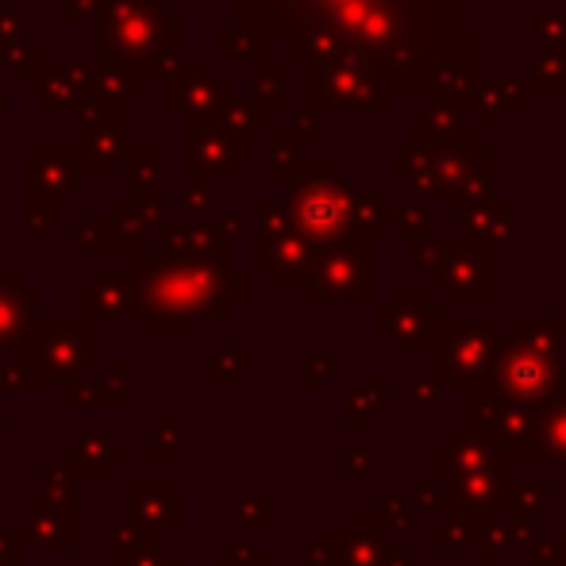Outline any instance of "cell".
<instances>
[{
  "label": "cell",
  "instance_id": "1",
  "mask_svg": "<svg viewBox=\"0 0 566 566\" xmlns=\"http://www.w3.org/2000/svg\"><path fill=\"white\" fill-rule=\"evenodd\" d=\"M262 15H274L293 39L316 46L355 43L394 66L397 85H412V74L448 70L451 0H254Z\"/></svg>",
  "mask_w": 566,
  "mask_h": 566
},
{
  "label": "cell",
  "instance_id": "2",
  "mask_svg": "<svg viewBox=\"0 0 566 566\" xmlns=\"http://www.w3.org/2000/svg\"><path fill=\"white\" fill-rule=\"evenodd\" d=\"M563 328L547 324V308L536 313V324H521L516 339L497 350L493 378L505 401L516 405H552L563 397Z\"/></svg>",
  "mask_w": 566,
  "mask_h": 566
},
{
  "label": "cell",
  "instance_id": "3",
  "mask_svg": "<svg viewBox=\"0 0 566 566\" xmlns=\"http://www.w3.org/2000/svg\"><path fill=\"white\" fill-rule=\"evenodd\" d=\"M440 339H443V350L440 347L428 350L436 374H443V378L459 389H474L490 381L493 366H497V350H501V339L493 324H454Z\"/></svg>",
  "mask_w": 566,
  "mask_h": 566
},
{
  "label": "cell",
  "instance_id": "4",
  "mask_svg": "<svg viewBox=\"0 0 566 566\" xmlns=\"http://www.w3.org/2000/svg\"><path fill=\"white\" fill-rule=\"evenodd\" d=\"M428 274L448 290V301H493V259L470 239L440 243V259Z\"/></svg>",
  "mask_w": 566,
  "mask_h": 566
},
{
  "label": "cell",
  "instance_id": "5",
  "mask_svg": "<svg viewBox=\"0 0 566 566\" xmlns=\"http://www.w3.org/2000/svg\"><path fill=\"white\" fill-rule=\"evenodd\" d=\"M293 217L305 235L313 239H339L350 217V197L343 193V186L328 178V174H313L301 186L297 201H293Z\"/></svg>",
  "mask_w": 566,
  "mask_h": 566
},
{
  "label": "cell",
  "instance_id": "6",
  "mask_svg": "<svg viewBox=\"0 0 566 566\" xmlns=\"http://www.w3.org/2000/svg\"><path fill=\"white\" fill-rule=\"evenodd\" d=\"M313 301H339V297H370V251H336L316 274Z\"/></svg>",
  "mask_w": 566,
  "mask_h": 566
},
{
  "label": "cell",
  "instance_id": "7",
  "mask_svg": "<svg viewBox=\"0 0 566 566\" xmlns=\"http://www.w3.org/2000/svg\"><path fill=\"white\" fill-rule=\"evenodd\" d=\"M516 459L528 462H566V401L544 405V412H536V432H532L528 448Z\"/></svg>",
  "mask_w": 566,
  "mask_h": 566
},
{
  "label": "cell",
  "instance_id": "8",
  "mask_svg": "<svg viewBox=\"0 0 566 566\" xmlns=\"http://www.w3.org/2000/svg\"><path fill=\"white\" fill-rule=\"evenodd\" d=\"M389 321H394L389 332H394V343L401 355L424 347V293H417V290L397 293V308Z\"/></svg>",
  "mask_w": 566,
  "mask_h": 566
},
{
  "label": "cell",
  "instance_id": "9",
  "mask_svg": "<svg viewBox=\"0 0 566 566\" xmlns=\"http://www.w3.org/2000/svg\"><path fill=\"white\" fill-rule=\"evenodd\" d=\"M547 482H539V478H524V482L509 485L505 497H501L497 513H513V516H539L547 509Z\"/></svg>",
  "mask_w": 566,
  "mask_h": 566
},
{
  "label": "cell",
  "instance_id": "10",
  "mask_svg": "<svg viewBox=\"0 0 566 566\" xmlns=\"http://www.w3.org/2000/svg\"><path fill=\"white\" fill-rule=\"evenodd\" d=\"M366 536L358 539H343V555H347V566H378L381 555H386V532H374V524H363Z\"/></svg>",
  "mask_w": 566,
  "mask_h": 566
},
{
  "label": "cell",
  "instance_id": "11",
  "mask_svg": "<svg viewBox=\"0 0 566 566\" xmlns=\"http://www.w3.org/2000/svg\"><path fill=\"white\" fill-rule=\"evenodd\" d=\"M386 397H389V378L358 381V394H350V401H347V405H358V417H350V424H370V417L386 405Z\"/></svg>",
  "mask_w": 566,
  "mask_h": 566
},
{
  "label": "cell",
  "instance_id": "12",
  "mask_svg": "<svg viewBox=\"0 0 566 566\" xmlns=\"http://www.w3.org/2000/svg\"><path fill=\"white\" fill-rule=\"evenodd\" d=\"M566 563V536L552 532V536L536 539V566H563Z\"/></svg>",
  "mask_w": 566,
  "mask_h": 566
},
{
  "label": "cell",
  "instance_id": "13",
  "mask_svg": "<svg viewBox=\"0 0 566 566\" xmlns=\"http://www.w3.org/2000/svg\"><path fill=\"white\" fill-rule=\"evenodd\" d=\"M412 409H424V412H432V409H440V401H443V389L436 386L432 378H412Z\"/></svg>",
  "mask_w": 566,
  "mask_h": 566
},
{
  "label": "cell",
  "instance_id": "14",
  "mask_svg": "<svg viewBox=\"0 0 566 566\" xmlns=\"http://www.w3.org/2000/svg\"><path fill=\"white\" fill-rule=\"evenodd\" d=\"M443 482H436V478H424V482H412V505L420 509H440L443 505Z\"/></svg>",
  "mask_w": 566,
  "mask_h": 566
},
{
  "label": "cell",
  "instance_id": "15",
  "mask_svg": "<svg viewBox=\"0 0 566 566\" xmlns=\"http://www.w3.org/2000/svg\"><path fill=\"white\" fill-rule=\"evenodd\" d=\"M381 521L394 524L397 532H405L412 524L409 516V501H381Z\"/></svg>",
  "mask_w": 566,
  "mask_h": 566
},
{
  "label": "cell",
  "instance_id": "16",
  "mask_svg": "<svg viewBox=\"0 0 566 566\" xmlns=\"http://www.w3.org/2000/svg\"><path fill=\"white\" fill-rule=\"evenodd\" d=\"M374 448H350L347 451V459H343V474H350V470H370V459H374V454H370Z\"/></svg>",
  "mask_w": 566,
  "mask_h": 566
}]
</instances>
